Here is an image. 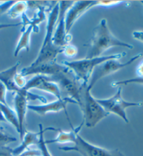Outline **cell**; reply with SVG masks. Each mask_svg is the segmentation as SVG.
<instances>
[{
	"mask_svg": "<svg viewBox=\"0 0 143 156\" xmlns=\"http://www.w3.org/2000/svg\"><path fill=\"white\" fill-rule=\"evenodd\" d=\"M38 128H39V141L38 144V149L40 150L41 156H52L51 153H50L49 149H48L47 144L45 143V140L44 139V133L47 130H55L58 131L59 129L56 128H43L42 124H39L38 125Z\"/></svg>",
	"mask_w": 143,
	"mask_h": 156,
	"instance_id": "20",
	"label": "cell"
},
{
	"mask_svg": "<svg viewBox=\"0 0 143 156\" xmlns=\"http://www.w3.org/2000/svg\"><path fill=\"white\" fill-rule=\"evenodd\" d=\"M137 73L138 75V77H143V61L137 68Z\"/></svg>",
	"mask_w": 143,
	"mask_h": 156,
	"instance_id": "31",
	"label": "cell"
},
{
	"mask_svg": "<svg viewBox=\"0 0 143 156\" xmlns=\"http://www.w3.org/2000/svg\"><path fill=\"white\" fill-rule=\"evenodd\" d=\"M74 2H59V16L55 26V31L53 34L52 42L58 47H64L68 45L72 39L69 34H66V24H65V17L66 11L71 7Z\"/></svg>",
	"mask_w": 143,
	"mask_h": 156,
	"instance_id": "8",
	"label": "cell"
},
{
	"mask_svg": "<svg viewBox=\"0 0 143 156\" xmlns=\"http://www.w3.org/2000/svg\"><path fill=\"white\" fill-rule=\"evenodd\" d=\"M125 55V52H122L94 58H84L73 62L64 61L62 64L73 73L77 81L81 82L82 84H87L90 80L92 73L97 66L110 59L120 60Z\"/></svg>",
	"mask_w": 143,
	"mask_h": 156,
	"instance_id": "3",
	"label": "cell"
},
{
	"mask_svg": "<svg viewBox=\"0 0 143 156\" xmlns=\"http://www.w3.org/2000/svg\"><path fill=\"white\" fill-rule=\"evenodd\" d=\"M113 47H123L130 50L133 48L130 44L116 38L108 27L107 20L103 18L94 29L85 58L101 57L104 52Z\"/></svg>",
	"mask_w": 143,
	"mask_h": 156,
	"instance_id": "1",
	"label": "cell"
},
{
	"mask_svg": "<svg viewBox=\"0 0 143 156\" xmlns=\"http://www.w3.org/2000/svg\"><path fill=\"white\" fill-rule=\"evenodd\" d=\"M22 24V23H16V24H0V30L4 29H8L11 27H15L20 26Z\"/></svg>",
	"mask_w": 143,
	"mask_h": 156,
	"instance_id": "30",
	"label": "cell"
},
{
	"mask_svg": "<svg viewBox=\"0 0 143 156\" xmlns=\"http://www.w3.org/2000/svg\"><path fill=\"white\" fill-rule=\"evenodd\" d=\"M133 37L143 43V31H135L133 32Z\"/></svg>",
	"mask_w": 143,
	"mask_h": 156,
	"instance_id": "29",
	"label": "cell"
},
{
	"mask_svg": "<svg viewBox=\"0 0 143 156\" xmlns=\"http://www.w3.org/2000/svg\"><path fill=\"white\" fill-rule=\"evenodd\" d=\"M21 31L22 35L19 38L14 51V57H17L18 55L22 49H25L27 51H30V36L31 33L34 32L32 26L30 25L27 27V28L21 29Z\"/></svg>",
	"mask_w": 143,
	"mask_h": 156,
	"instance_id": "18",
	"label": "cell"
},
{
	"mask_svg": "<svg viewBox=\"0 0 143 156\" xmlns=\"http://www.w3.org/2000/svg\"><path fill=\"white\" fill-rule=\"evenodd\" d=\"M16 2H0V14L8 11L9 9L15 4Z\"/></svg>",
	"mask_w": 143,
	"mask_h": 156,
	"instance_id": "27",
	"label": "cell"
},
{
	"mask_svg": "<svg viewBox=\"0 0 143 156\" xmlns=\"http://www.w3.org/2000/svg\"><path fill=\"white\" fill-rule=\"evenodd\" d=\"M141 3L143 4V1H142V2H141Z\"/></svg>",
	"mask_w": 143,
	"mask_h": 156,
	"instance_id": "35",
	"label": "cell"
},
{
	"mask_svg": "<svg viewBox=\"0 0 143 156\" xmlns=\"http://www.w3.org/2000/svg\"><path fill=\"white\" fill-rule=\"evenodd\" d=\"M79 106L83 113L82 122L88 128L96 127L99 122L110 115L98 103L96 98L92 96L91 89L87 84H82L80 86V102Z\"/></svg>",
	"mask_w": 143,
	"mask_h": 156,
	"instance_id": "4",
	"label": "cell"
},
{
	"mask_svg": "<svg viewBox=\"0 0 143 156\" xmlns=\"http://www.w3.org/2000/svg\"><path fill=\"white\" fill-rule=\"evenodd\" d=\"M17 141V139L13 136L7 135V134L0 131V147H4L7 146L9 144L15 142Z\"/></svg>",
	"mask_w": 143,
	"mask_h": 156,
	"instance_id": "23",
	"label": "cell"
},
{
	"mask_svg": "<svg viewBox=\"0 0 143 156\" xmlns=\"http://www.w3.org/2000/svg\"><path fill=\"white\" fill-rule=\"evenodd\" d=\"M99 4H100V1L74 2L72 6L68 9L65 17L66 34H69L72 27L82 15L92 7L99 6Z\"/></svg>",
	"mask_w": 143,
	"mask_h": 156,
	"instance_id": "11",
	"label": "cell"
},
{
	"mask_svg": "<svg viewBox=\"0 0 143 156\" xmlns=\"http://www.w3.org/2000/svg\"><path fill=\"white\" fill-rule=\"evenodd\" d=\"M29 99L34 100L38 99L41 100L43 102H46L44 98L37 96L34 95L28 91H24L22 89L20 92L16 93V95L14 98V107H15V112L18 117V120L19 123V128H20V137L22 140L25 135V117L27 114V109H28L27 101Z\"/></svg>",
	"mask_w": 143,
	"mask_h": 156,
	"instance_id": "9",
	"label": "cell"
},
{
	"mask_svg": "<svg viewBox=\"0 0 143 156\" xmlns=\"http://www.w3.org/2000/svg\"><path fill=\"white\" fill-rule=\"evenodd\" d=\"M47 77L50 81L56 83L59 89H61L69 96L68 97L73 99L79 105L80 102V87L77 86L76 80L69 74V70Z\"/></svg>",
	"mask_w": 143,
	"mask_h": 156,
	"instance_id": "10",
	"label": "cell"
},
{
	"mask_svg": "<svg viewBox=\"0 0 143 156\" xmlns=\"http://www.w3.org/2000/svg\"><path fill=\"white\" fill-rule=\"evenodd\" d=\"M62 53H64L67 57H72L77 55V49L72 45H66L64 47Z\"/></svg>",
	"mask_w": 143,
	"mask_h": 156,
	"instance_id": "24",
	"label": "cell"
},
{
	"mask_svg": "<svg viewBox=\"0 0 143 156\" xmlns=\"http://www.w3.org/2000/svg\"><path fill=\"white\" fill-rule=\"evenodd\" d=\"M6 88L4 86L3 83L0 82V104L7 105L6 95Z\"/></svg>",
	"mask_w": 143,
	"mask_h": 156,
	"instance_id": "26",
	"label": "cell"
},
{
	"mask_svg": "<svg viewBox=\"0 0 143 156\" xmlns=\"http://www.w3.org/2000/svg\"><path fill=\"white\" fill-rule=\"evenodd\" d=\"M34 156H41V155H34Z\"/></svg>",
	"mask_w": 143,
	"mask_h": 156,
	"instance_id": "34",
	"label": "cell"
},
{
	"mask_svg": "<svg viewBox=\"0 0 143 156\" xmlns=\"http://www.w3.org/2000/svg\"><path fill=\"white\" fill-rule=\"evenodd\" d=\"M59 2H57L50 12L42 46L40 49L37 57L31 63L30 66H31L43 64V63L55 62L57 55L63 52L64 47H58L52 42L53 34H54L58 16H59Z\"/></svg>",
	"mask_w": 143,
	"mask_h": 156,
	"instance_id": "2",
	"label": "cell"
},
{
	"mask_svg": "<svg viewBox=\"0 0 143 156\" xmlns=\"http://www.w3.org/2000/svg\"><path fill=\"white\" fill-rule=\"evenodd\" d=\"M0 156H13L12 153V148L8 146L0 147Z\"/></svg>",
	"mask_w": 143,
	"mask_h": 156,
	"instance_id": "28",
	"label": "cell"
},
{
	"mask_svg": "<svg viewBox=\"0 0 143 156\" xmlns=\"http://www.w3.org/2000/svg\"><path fill=\"white\" fill-rule=\"evenodd\" d=\"M123 156H124V155H123Z\"/></svg>",
	"mask_w": 143,
	"mask_h": 156,
	"instance_id": "36",
	"label": "cell"
},
{
	"mask_svg": "<svg viewBox=\"0 0 143 156\" xmlns=\"http://www.w3.org/2000/svg\"><path fill=\"white\" fill-rule=\"evenodd\" d=\"M68 120L69 121L70 125L72 128V130L70 131H62V130H59V133H58L57 136L55 139L50 140H45L46 144H66V143H73L75 140H76V136L77 134H79L80 130H81L83 126L84 123L82 122L80 125L78 126L76 128H73L71 124L69 119H68Z\"/></svg>",
	"mask_w": 143,
	"mask_h": 156,
	"instance_id": "16",
	"label": "cell"
},
{
	"mask_svg": "<svg viewBox=\"0 0 143 156\" xmlns=\"http://www.w3.org/2000/svg\"><path fill=\"white\" fill-rule=\"evenodd\" d=\"M2 130H3V128H2V127L1 126V125H0V131H2Z\"/></svg>",
	"mask_w": 143,
	"mask_h": 156,
	"instance_id": "33",
	"label": "cell"
},
{
	"mask_svg": "<svg viewBox=\"0 0 143 156\" xmlns=\"http://www.w3.org/2000/svg\"><path fill=\"white\" fill-rule=\"evenodd\" d=\"M39 138V132H38V133L26 132L23 139H22L23 141H22L20 145L12 149V153H13V156L20 155L25 151L29 149V147L31 145H38Z\"/></svg>",
	"mask_w": 143,
	"mask_h": 156,
	"instance_id": "17",
	"label": "cell"
},
{
	"mask_svg": "<svg viewBox=\"0 0 143 156\" xmlns=\"http://www.w3.org/2000/svg\"><path fill=\"white\" fill-rule=\"evenodd\" d=\"M69 69L65 66L58 64L56 62L43 63L37 66H29L28 67L24 68L20 73L24 77L31 75H43L46 77H51L58 74V73L65 72Z\"/></svg>",
	"mask_w": 143,
	"mask_h": 156,
	"instance_id": "12",
	"label": "cell"
},
{
	"mask_svg": "<svg viewBox=\"0 0 143 156\" xmlns=\"http://www.w3.org/2000/svg\"><path fill=\"white\" fill-rule=\"evenodd\" d=\"M15 82L19 89H23L25 87L27 81L25 80V77H24L23 75H22L20 73H17L16 77H15Z\"/></svg>",
	"mask_w": 143,
	"mask_h": 156,
	"instance_id": "25",
	"label": "cell"
},
{
	"mask_svg": "<svg viewBox=\"0 0 143 156\" xmlns=\"http://www.w3.org/2000/svg\"><path fill=\"white\" fill-rule=\"evenodd\" d=\"M96 100L109 114H115L123 119L127 123H128L129 121L127 115L126 109L131 107H140L142 105V102H128L123 100L122 96V88L121 87H119L117 91L112 97L105 99Z\"/></svg>",
	"mask_w": 143,
	"mask_h": 156,
	"instance_id": "6",
	"label": "cell"
},
{
	"mask_svg": "<svg viewBox=\"0 0 143 156\" xmlns=\"http://www.w3.org/2000/svg\"><path fill=\"white\" fill-rule=\"evenodd\" d=\"M130 84H143V77H137L130 79L121 80V81L114 82L112 83L113 87L122 86V85H127Z\"/></svg>",
	"mask_w": 143,
	"mask_h": 156,
	"instance_id": "22",
	"label": "cell"
},
{
	"mask_svg": "<svg viewBox=\"0 0 143 156\" xmlns=\"http://www.w3.org/2000/svg\"><path fill=\"white\" fill-rule=\"evenodd\" d=\"M72 146H62L59 149L65 152H77L82 156H123L119 150H108L92 144L77 134Z\"/></svg>",
	"mask_w": 143,
	"mask_h": 156,
	"instance_id": "5",
	"label": "cell"
},
{
	"mask_svg": "<svg viewBox=\"0 0 143 156\" xmlns=\"http://www.w3.org/2000/svg\"><path fill=\"white\" fill-rule=\"evenodd\" d=\"M27 2H16L13 6L9 9L8 15L11 18L16 19L22 16L27 9Z\"/></svg>",
	"mask_w": 143,
	"mask_h": 156,
	"instance_id": "21",
	"label": "cell"
},
{
	"mask_svg": "<svg viewBox=\"0 0 143 156\" xmlns=\"http://www.w3.org/2000/svg\"><path fill=\"white\" fill-rule=\"evenodd\" d=\"M31 89H39L50 93L57 98V99L62 98L61 91L56 83L50 81L46 76L43 75H36L31 80L27 82L23 90L28 91Z\"/></svg>",
	"mask_w": 143,
	"mask_h": 156,
	"instance_id": "13",
	"label": "cell"
},
{
	"mask_svg": "<svg viewBox=\"0 0 143 156\" xmlns=\"http://www.w3.org/2000/svg\"><path fill=\"white\" fill-rule=\"evenodd\" d=\"M142 55V53L138 54V55L133 56L132 58H130L129 60L124 63L120 62V60L110 59L101 63L100 65L97 66L95 68V69L92 73L90 80H89L88 84H87L88 87L91 90L92 88L94 87V85L96 84V83L98 80L108 76L109 75L113 74L114 73L117 72L123 68L128 66L132 64L133 62L138 59Z\"/></svg>",
	"mask_w": 143,
	"mask_h": 156,
	"instance_id": "7",
	"label": "cell"
},
{
	"mask_svg": "<svg viewBox=\"0 0 143 156\" xmlns=\"http://www.w3.org/2000/svg\"><path fill=\"white\" fill-rule=\"evenodd\" d=\"M69 103L77 104V102L71 98L66 97L57 99L50 103H45L41 105H28V109L35 112L40 116H45L48 113H57L62 110H66V106Z\"/></svg>",
	"mask_w": 143,
	"mask_h": 156,
	"instance_id": "14",
	"label": "cell"
},
{
	"mask_svg": "<svg viewBox=\"0 0 143 156\" xmlns=\"http://www.w3.org/2000/svg\"><path fill=\"white\" fill-rule=\"evenodd\" d=\"M0 121H4V117L2 116V113H1V112H0Z\"/></svg>",
	"mask_w": 143,
	"mask_h": 156,
	"instance_id": "32",
	"label": "cell"
},
{
	"mask_svg": "<svg viewBox=\"0 0 143 156\" xmlns=\"http://www.w3.org/2000/svg\"><path fill=\"white\" fill-rule=\"evenodd\" d=\"M0 112H1L2 116L4 117V121H8L9 123H11L19 133L20 128H19L18 117H17L15 111L11 109L8 106V105L0 104Z\"/></svg>",
	"mask_w": 143,
	"mask_h": 156,
	"instance_id": "19",
	"label": "cell"
},
{
	"mask_svg": "<svg viewBox=\"0 0 143 156\" xmlns=\"http://www.w3.org/2000/svg\"><path fill=\"white\" fill-rule=\"evenodd\" d=\"M19 66L20 62H18L8 69L0 72V82L3 83L8 91L18 93L22 90L17 87L15 82V77L18 73Z\"/></svg>",
	"mask_w": 143,
	"mask_h": 156,
	"instance_id": "15",
	"label": "cell"
}]
</instances>
